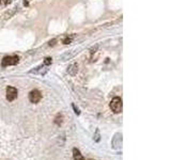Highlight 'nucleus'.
<instances>
[{
  "instance_id": "obj_1",
  "label": "nucleus",
  "mask_w": 171,
  "mask_h": 160,
  "mask_svg": "<svg viewBox=\"0 0 171 160\" xmlns=\"http://www.w3.org/2000/svg\"><path fill=\"white\" fill-rule=\"evenodd\" d=\"M110 109L114 113H121L122 108H123V103L120 97H114L110 101Z\"/></svg>"
},
{
  "instance_id": "obj_2",
  "label": "nucleus",
  "mask_w": 171,
  "mask_h": 160,
  "mask_svg": "<svg viewBox=\"0 0 171 160\" xmlns=\"http://www.w3.org/2000/svg\"><path fill=\"white\" fill-rule=\"evenodd\" d=\"M19 62L18 56H7L2 59V66H10V65H16Z\"/></svg>"
},
{
  "instance_id": "obj_3",
  "label": "nucleus",
  "mask_w": 171,
  "mask_h": 160,
  "mask_svg": "<svg viewBox=\"0 0 171 160\" xmlns=\"http://www.w3.org/2000/svg\"><path fill=\"white\" fill-rule=\"evenodd\" d=\"M41 99H42V94L39 90H32L29 93V101L32 104H38Z\"/></svg>"
},
{
  "instance_id": "obj_4",
  "label": "nucleus",
  "mask_w": 171,
  "mask_h": 160,
  "mask_svg": "<svg viewBox=\"0 0 171 160\" xmlns=\"http://www.w3.org/2000/svg\"><path fill=\"white\" fill-rule=\"evenodd\" d=\"M17 95H18V92L14 86H8L7 88V99L9 101H15L17 98Z\"/></svg>"
},
{
  "instance_id": "obj_5",
  "label": "nucleus",
  "mask_w": 171,
  "mask_h": 160,
  "mask_svg": "<svg viewBox=\"0 0 171 160\" xmlns=\"http://www.w3.org/2000/svg\"><path fill=\"white\" fill-rule=\"evenodd\" d=\"M111 145L114 149H121L122 147V134H116L114 137L112 138L111 141Z\"/></svg>"
},
{
  "instance_id": "obj_6",
  "label": "nucleus",
  "mask_w": 171,
  "mask_h": 160,
  "mask_svg": "<svg viewBox=\"0 0 171 160\" xmlns=\"http://www.w3.org/2000/svg\"><path fill=\"white\" fill-rule=\"evenodd\" d=\"M73 158L74 160H86L78 149H73Z\"/></svg>"
},
{
  "instance_id": "obj_7",
  "label": "nucleus",
  "mask_w": 171,
  "mask_h": 160,
  "mask_svg": "<svg viewBox=\"0 0 171 160\" xmlns=\"http://www.w3.org/2000/svg\"><path fill=\"white\" fill-rule=\"evenodd\" d=\"M77 72H78V66H77L76 64H72L68 68V73L70 75H72V76H75L77 74Z\"/></svg>"
},
{
  "instance_id": "obj_8",
  "label": "nucleus",
  "mask_w": 171,
  "mask_h": 160,
  "mask_svg": "<svg viewBox=\"0 0 171 160\" xmlns=\"http://www.w3.org/2000/svg\"><path fill=\"white\" fill-rule=\"evenodd\" d=\"M62 119H63L62 114H58L57 117H56V119H55V123L57 124V125H60V124L62 123Z\"/></svg>"
},
{
  "instance_id": "obj_9",
  "label": "nucleus",
  "mask_w": 171,
  "mask_h": 160,
  "mask_svg": "<svg viewBox=\"0 0 171 160\" xmlns=\"http://www.w3.org/2000/svg\"><path fill=\"white\" fill-rule=\"evenodd\" d=\"M99 140H101V137H99V129H96V130H95L94 141L95 142H99Z\"/></svg>"
},
{
  "instance_id": "obj_10",
  "label": "nucleus",
  "mask_w": 171,
  "mask_h": 160,
  "mask_svg": "<svg viewBox=\"0 0 171 160\" xmlns=\"http://www.w3.org/2000/svg\"><path fill=\"white\" fill-rule=\"evenodd\" d=\"M51 62H53V59H51V58H46L45 61H44V64H45V65H49V64H51Z\"/></svg>"
},
{
  "instance_id": "obj_11",
  "label": "nucleus",
  "mask_w": 171,
  "mask_h": 160,
  "mask_svg": "<svg viewBox=\"0 0 171 160\" xmlns=\"http://www.w3.org/2000/svg\"><path fill=\"white\" fill-rule=\"evenodd\" d=\"M11 2V0H0V3L1 4H8Z\"/></svg>"
},
{
  "instance_id": "obj_12",
  "label": "nucleus",
  "mask_w": 171,
  "mask_h": 160,
  "mask_svg": "<svg viewBox=\"0 0 171 160\" xmlns=\"http://www.w3.org/2000/svg\"><path fill=\"white\" fill-rule=\"evenodd\" d=\"M71 41H72L71 38H65L64 41H63V43H64V44H70V43H71Z\"/></svg>"
},
{
  "instance_id": "obj_13",
  "label": "nucleus",
  "mask_w": 171,
  "mask_h": 160,
  "mask_svg": "<svg viewBox=\"0 0 171 160\" xmlns=\"http://www.w3.org/2000/svg\"><path fill=\"white\" fill-rule=\"evenodd\" d=\"M73 108H74V110H75V113H76V114H79V113H80L79 110H78V109L75 107V105H73Z\"/></svg>"
}]
</instances>
